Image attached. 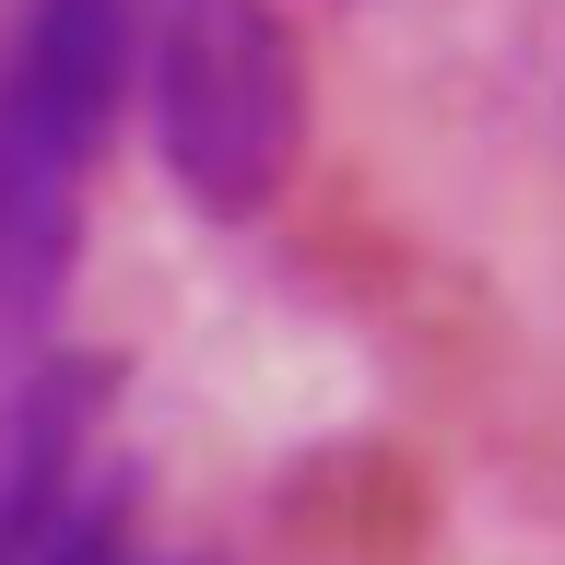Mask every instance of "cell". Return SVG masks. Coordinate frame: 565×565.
<instances>
[{
	"mask_svg": "<svg viewBox=\"0 0 565 565\" xmlns=\"http://www.w3.org/2000/svg\"><path fill=\"white\" fill-rule=\"evenodd\" d=\"M141 60H153V141H166L177 201L212 224L271 212L307 130L295 35L271 24V0H153Z\"/></svg>",
	"mask_w": 565,
	"mask_h": 565,
	"instance_id": "7a4b0ae2",
	"label": "cell"
},
{
	"mask_svg": "<svg viewBox=\"0 0 565 565\" xmlns=\"http://www.w3.org/2000/svg\"><path fill=\"white\" fill-rule=\"evenodd\" d=\"M141 12L130 0H24L0 47V318L60 307L83 247V177L106 153L130 83Z\"/></svg>",
	"mask_w": 565,
	"mask_h": 565,
	"instance_id": "6da1fadb",
	"label": "cell"
},
{
	"mask_svg": "<svg viewBox=\"0 0 565 565\" xmlns=\"http://www.w3.org/2000/svg\"><path fill=\"white\" fill-rule=\"evenodd\" d=\"M106 365H35L0 413V565H118L106 483Z\"/></svg>",
	"mask_w": 565,
	"mask_h": 565,
	"instance_id": "3957f363",
	"label": "cell"
}]
</instances>
